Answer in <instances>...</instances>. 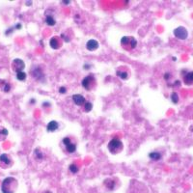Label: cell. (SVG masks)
I'll list each match as a JSON object with an SVG mask.
<instances>
[{"label": "cell", "instance_id": "1", "mask_svg": "<svg viewBox=\"0 0 193 193\" xmlns=\"http://www.w3.org/2000/svg\"><path fill=\"white\" fill-rule=\"evenodd\" d=\"M19 187V182L14 177H8L1 183L2 193H15Z\"/></svg>", "mask_w": 193, "mask_h": 193}, {"label": "cell", "instance_id": "2", "mask_svg": "<svg viewBox=\"0 0 193 193\" xmlns=\"http://www.w3.org/2000/svg\"><path fill=\"white\" fill-rule=\"evenodd\" d=\"M136 45H137V41L134 37L131 36H125L121 39V45L123 46L124 49L126 50H132L135 48Z\"/></svg>", "mask_w": 193, "mask_h": 193}, {"label": "cell", "instance_id": "3", "mask_svg": "<svg viewBox=\"0 0 193 193\" xmlns=\"http://www.w3.org/2000/svg\"><path fill=\"white\" fill-rule=\"evenodd\" d=\"M123 143L118 138H113L108 143V150L112 155H117L123 151Z\"/></svg>", "mask_w": 193, "mask_h": 193}, {"label": "cell", "instance_id": "4", "mask_svg": "<svg viewBox=\"0 0 193 193\" xmlns=\"http://www.w3.org/2000/svg\"><path fill=\"white\" fill-rule=\"evenodd\" d=\"M82 86L85 90L87 91H91L93 90L95 86H96V79L93 75H87L86 77H84V79L82 80Z\"/></svg>", "mask_w": 193, "mask_h": 193}, {"label": "cell", "instance_id": "5", "mask_svg": "<svg viewBox=\"0 0 193 193\" xmlns=\"http://www.w3.org/2000/svg\"><path fill=\"white\" fill-rule=\"evenodd\" d=\"M11 68L15 72L19 74V72H20V71H23L24 68H25V64H24V62L21 59L15 58L11 63Z\"/></svg>", "mask_w": 193, "mask_h": 193}, {"label": "cell", "instance_id": "6", "mask_svg": "<svg viewBox=\"0 0 193 193\" xmlns=\"http://www.w3.org/2000/svg\"><path fill=\"white\" fill-rule=\"evenodd\" d=\"M174 35H175L176 38H178L179 40H186L188 37V32L184 27L179 26L174 30Z\"/></svg>", "mask_w": 193, "mask_h": 193}, {"label": "cell", "instance_id": "7", "mask_svg": "<svg viewBox=\"0 0 193 193\" xmlns=\"http://www.w3.org/2000/svg\"><path fill=\"white\" fill-rule=\"evenodd\" d=\"M116 75L118 77H120L121 79H124V80H127L130 78V75H131V71L128 70V68L127 67H120L117 69L116 71Z\"/></svg>", "mask_w": 193, "mask_h": 193}, {"label": "cell", "instance_id": "8", "mask_svg": "<svg viewBox=\"0 0 193 193\" xmlns=\"http://www.w3.org/2000/svg\"><path fill=\"white\" fill-rule=\"evenodd\" d=\"M13 165V160L7 154H2L0 156V167L1 168H9Z\"/></svg>", "mask_w": 193, "mask_h": 193}, {"label": "cell", "instance_id": "9", "mask_svg": "<svg viewBox=\"0 0 193 193\" xmlns=\"http://www.w3.org/2000/svg\"><path fill=\"white\" fill-rule=\"evenodd\" d=\"M63 143L64 145H65L66 147V150L68 152H70V154H72V152H75L76 151V145L71 143V139L69 137H65L63 139Z\"/></svg>", "mask_w": 193, "mask_h": 193}, {"label": "cell", "instance_id": "10", "mask_svg": "<svg viewBox=\"0 0 193 193\" xmlns=\"http://www.w3.org/2000/svg\"><path fill=\"white\" fill-rule=\"evenodd\" d=\"M31 75L35 79L40 80V81H43V78L45 76L44 72H43V70L40 69L39 67H35L34 69H32L31 70Z\"/></svg>", "mask_w": 193, "mask_h": 193}, {"label": "cell", "instance_id": "11", "mask_svg": "<svg viewBox=\"0 0 193 193\" xmlns=\"http://www.w3.org/2000/svg\"><path fill=\"white\" fill-rule=\"evenodd\" d=\"M49 45L50 46L53 48V49H58V48L61 47L62 45V41H61V38L60 37H52L50 39V42H49Z\"/></svg>", "mask_w": 193, "mask_h": 193}, {"label": "cell", "instance_id": "12", "mask_svg": "<svg viewBox=\"0 0 193 193\" xmlns=\"http://www.w3.org/2000/svg\"><path fill=\"white\" fill-rule=\"evenodd\" d=\"M71 99H72V101H74V102L76 104V105H78V106H81V105H83V104L86 102L84 96H81V95H79V94H75V95H74V96H71Z\"/></svg>", "mask_w": 193, "mask_h": 193}, {"label": "cell", "instance_id": "13", "mask_svg": "<svg viewBox=\"0 0 193 193\" xmlns=\"http://www.w3.org/2000/svg\"><path fill=\"white\" fill-rule=\"evenodd\" d=\"M103 184L105 186V187L107 189H109V190H114L116 188V186H117V182L114 179L108 178V179H106L105 181L103 182Z\"/></svg>", "mask_w": 193, "mask_h": 193}, {"label": "cell", "instance_id": "14", "mask_svg": "<svg viewBox=\"0 0 193 193\" xmlns=\"http://www.w3.org/2000/svg\"><path fill=\"white\" fill-rule=\"evenodd\" d=\"M86 48L90 51H94L99 48V43L96 42V40H93V39L89 40V41L86 43Z\"/></svg>", "mask_w": 193, "mask_h": 193}, {"label": "cell", "instance_id": "15", "mask_svg": "<svg viewBox=\"0 0 193 193\" xmlns=\"http://www.w3.org/2000/svg\"><path fill=\"white\" fill-rule=\"evenodd\" d=\"M183 82L187 85H193V71H187L183 75Z\"/></svg>", "mask_w": 193, "mask_h": 193}, {"label": "cell", "instance_id": "16", "mask_svg": "<svg viewBox=\"0 0 193 193\" xmlns=\"http://www.w3.org/2000/svg\"><path fill=\"white\" fill-rule=\"evenodd\" d=\"M58 127H59L58 123L56 122V121H51V122H49L47 124L46 130H47V131H49V132H53V131H55L56 130H57Z\"/></svg>", "mask_w": 193, "mask_h": 193}, {"label": "cell", "instance_id": "17", "mask_svg": "<svg viewBox=\"0 0 193 193\" xmlns=\"http://www.w3.org/2000/svg\"><path fill=\"white\" fill-rule=\"evenodd\" d=\"M45 22L47 25H49V26H53L55 25V23H56V20L53 17V15L52 14H49L48 15L47 13H45Z\"/></svg>", "mask_w": 193, "mask_h": 193}, {"label": "cell", "instance_id": "18", "mask_svg": "<svg viewBox=\"0 0 193 193\" xmlns=\"http://www.w3.org/2000/svg\"><path fill=\"white\" fill-rule=\"evenodd\" d=\"M149 157L152 160H159L160 158H161V154L160 152H152L149 154Z\"/></svg>", "mask_w": 193, "mask_h": 193}, {"label": "cell", "instance_id": "19", "mask_svg": "<svg viewBox=\"0 0 193 193\" xmlns=\"http://www.w3.org/2000/svg\"><path fill=\"white\" fill-rule=\"evenodd\" d=\"M8 135V130L0 126V141L4 140Z\"/></svg>", "mask_w": 193, "mask_h": 193}, {"label": "cell", "instance_id": "20", "mask_svg": "<svg viewBox=\"0 0 193 193\" xmlns=\"http://www.w3.org/2000/svg\"><path fill=\"white\" fill-rule=\"evenodd\" d=\"M69 170L71 171V173H72V174H76L77 172H78V166L75 164V163H71L70 166H69Z\"/></svg>", "mask_w": 193, "mask_h": 193}, {"label": "cell", "instance_id": "21", "mask_svg": "<svg viewBox=\"0 0 193 193\" xmlns=\"http://www.w3.org/2000/svg\"><path fill=\"white\" fill-rule=\"evenodd\" d=\"M34 156L37 159H43L44 158V154L41 152V150L40 149H36L34 151Z\"/></svg>", "mask_w": 193, "mask_h": 193}, {"label": "cell", "instance_id": "22", "mask_svg": "<svg viewBox=\"0 0 193 193\" xmlns=\"http://www.w3.org/2000/svg\"><path fill=\"white\" fill-rule=\"evenodd\" d=\"M170 98H171V101H172L173 103H178V101H179V96H178V94H177L176 92H173L171 94Z\"/></svg>", "mask_w": 193, "mask_h": 193}, {"label": "cell", "instance_id": "23", "mask_svg": "<svg viewBox=\"0 0 193 193\" xmlns=\"http://www.w3.org/2000/svg\"><path fill=\"white\" fill-rule=\"evenodd\" d=\"M17 78L18 80H20V81H23L26 78V74L24 71H20L19 74H17Z\"/></svg>", "mask_w": 193, "mask_h": 193}, {"label": "cell", "instance_id": "24", "mask_svg": "<svg viewBox=\"0 0 193 193\" xmlns=\"http://www.w3.org/2000/svg\"><path fill=\"white\" fill-rule=\"evenodd\" d=\"M93 108V104L91 102H85L84 103V111L85 112H90Z\"/></svg>", "mask_w": 193, "mask_h": 193}, {"label": "cell", "instance_id": "25", "mask_svg": "<svg viewBox=\"0 0 193 193\" xmlns=\"http://www.w3.org/2000/svg\"><path fill=\"white\" fill-rule=\"evenodd\" d=\"M59 92L61 94H65L67 92V89H66V87H61L60 89H59Z\"/></svg>", "mask_w": 193, "mask_h": 193}, {"label": "cell", "instance_id": "26", "mask_svg": "<svg viewBox=\"0 0 193 193\" xmlns=\"http://www.w3.org/2000/svg\"><path fill=\"white\" fill-rule=\"evenodd\" d=\"M61 38H64V40H65V41H67V42H70V39L65 35V34H62L61 35Z\"/></svg>", "mask_w": 193, "mask_h": 193}, {"label": "cell", "instance_id": "27", "mask_svg": "<svg viewBox=\"0 0 193 193\" xmlns=\"http://www.w3.org/2000/svg\"><path fill=\"white\" fill-rule=\"evenodd\" d=\"M169 76H170V75H169L168 72H167V74H165V75H164V79H165V80H168L169 78H170Z\"/></svg>", "mask_w": 193, "mask_h": 193}, {"label": "cell", "instance_id": "28", "mask_svg": "<svg viewBox=\"0 0 193 193\" xmlns=\"http://www.w3.org/2000/svg\"><path fill=\"white\" fill-rule=\"evenodd\" d=\"M63 3H64V4H69L70 2H69V1H63Z\"/></svg>", "mask_w": 193, "mask_h": 193}, {"label": "cell", "instance_id": "29", "mask_svg": "<svg viewBox=\"0 0 193 193\" xmlns=\"http://www.w3.org/2000/svg\"><path fill=\"white\" fill-rule=\"evenodd\" d=\"M32 4V2H26V5H31Z\"/></svg>", "mask_w": 193, "mask_h": 193}, {"label": "cell", "instance_id": "30", "mask_svg": "<svg viewBox=\"0 0 193 193\" xmlns=\"http://www.w3.org/2000/svg\"><path fill=\"white\" fill-rule=\"evenodd\" d=\"M46 193H51V192H49V191H47V192H46Z\"/></svg>", "mask_w": 193, "mask_h": 193}]
</instances>
